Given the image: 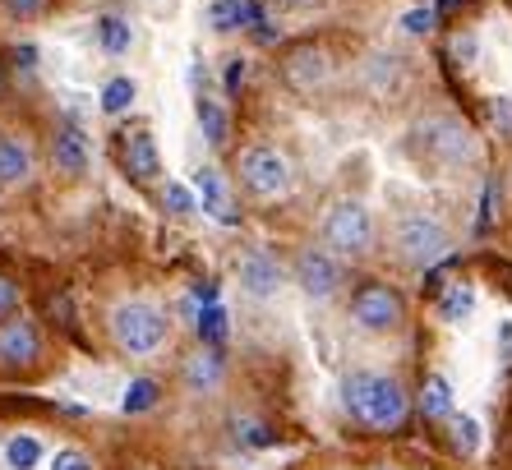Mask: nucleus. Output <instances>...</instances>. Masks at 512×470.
I'll return each instance as SVG.
<instances>
[{"mask_svg": "<svg viewBox=\"0 0 512 470\" xmlns=\"http://www.w3.org/2000/svg\"><path fill=\"white\" fill-rule=\"evenodd\" d=\"M337 392H342V411L374 434H393L411 415V392L402 388V378L379 369H351Z\"/></svg>", "mask_w": 512, "mask_h": 470, "instance_id": "1", "label": "nucleus"}, {"mask_svg": "<svg viewBox=\"0 0 512 470\" xmlns=\"http://www.w3.org/2000/svg\"><path fill=\"white\" fill-rule=\"evenodd\" d=\"M406 157L429 171H462L480 157V139L476 130L466 125L462 116H448V111H434V116H420L402 139Z\"/></svg>", "mask_w": 512, "mask_h": 470, "instance_id": "2", "label": "nucleus"}, {"mask_svg": "<svg viewBox=\"0 0 512 470\" xmlns=\"http://www.w3.org/2000/svg\"><path fill=\"white\" fill-rule=\"evenodd\" d=\"M107 332L130 360H153L171 341V314L148 295H125L107 314Z\"/></svg>", "mask_w": 512, "mask_h": 470, "instance_id": "3", "label": "nucleus"}, {"mask_svg": "<svg viewBox=\"0 0 512 470\" xmlns=\"http://www.w3.org/2000/svg\"><path fill=\"white\" fill-rule=\"evenodd\" d=\"M319 245L333 249L342 263H360L379 249V222L370 203L360 199H333L319 212Z\"/></svg>", "mask_w": 512, "mask_h": 470, "instance_id": "4", "label": "nucleus"}, {"mask_svg": "<svg viewBox=\"0 0 512 470\" xmlns=\"http://www.w3.org/2000/svg\"><path fill=\"white\" fill-rule=\"evenodd\" d=\"M388 249H393V259L411 272H429L434 263H443L453 254V231L425 208H406L402 217L393 222L388 231Z\"/></svg>", "mask_w": 512, "mask_h": 470, "instance_id": "5", "label": "nucleus"}, {"mask_svg": "<svg viewBox=\"0 0 512 470\" xmlns=\"http://www.w3.org/2000/svg\"><path fill=\"white\" fill-rule=\"evenodd\" d=\"M346 323L365 337H393L406 328V300L393 282L383 277H360L346 291Z\"/></svg>", "mask_w": 512, "mask_h": 470, "instance_id": "6", "label": "nucleus"}, {"mask_svg": "<svg viewBox=\"0 0 512 470\" xmlns=\"http://www.w3.org/2000/svg\"><path fill=\"white\" fill-rule=\"evenodd\" d=\"M236 180L240 189L259 203H277L296 185V166L277 143H245L236 153Z\"/></svg>", "mask_w": 512, "mask_h": 470, "instance_id": "7", "label": "nucleus"}, {"mask_svg": "<svg viewBox=\"0 0 512 470\" xmlns=\"http://www.w3.org/2000/svg\"><path fill=\"white\" fill-rule=\"evenodd\" d=\"M286 268H291V286L310 305H328V300H337L346 291V263L323 245H300L296 259L286 263Z\"/></svg>", "mask_w": 512, "mask_h": 470, "instance_id": "8", "label": "nucleus"}, {"mask_svg": "<svg viewBox=\"0 0 512 470\" xmlns=\"http://www.w3.org/2000/svg\"><path fill=\"white\" fill-rule=\"evenodd\" d=\"M236 286L250 295V300H277V295L291 286V268L277 259L273 249L254 245L236 259Z\"/></svg>", "mask_w": 512, "mask_h": 470, "instance_id": "9", "label": "nucleus"}, {"mask_svg": "<svg viewBox=\"0 0 512 470\" xmlns=\"http://www.w3.org/2000/svg\"><path fill=\"white\" fill-rule=\"evenodd\" d=\"M333 74H337V65L328 56V47H319V42H300V47H291L282 56V79L296 93H319V88L333 83Z\"/></svg>", "mask_w": 512, "mask_h": 470, "instance_id": "10", "label": "nucleus"}, {"mask_svg": "<svg viewBox=\"0 0 512 470\" xmlns=\"http://www.w3.org/2000/svg\"><path fill=\"white\" fill-rule=\"evenodd\" d=\"M42 360V328L33 318H0V374H24Z\"/></svg>", "mask_w": 512, "mask_h": 470, "instance_id": "11", "label": "nucleus"}, {"mask_svg": "<svg viewBox=\"0 0 512 470\" xmlns=\"http://www.w3.org/2000/svg\"><path fill=\"white\" fill-rule=\"evenodd\" d=\"M47 157H51V171H56V176H65V180L88 176V166H93V143H88L84 125H79V120H65V125L47 139Z\"/></svg>", "mask_w": 512, "mask_h": 470, "instance_id": "12", "label": "nucleus"}, {"mask_svg": "<svg viewBox=\"0 0 512 470\" xmlns=\"http://www.w3.org/2000/svg\"><path fill=\"white\" fill-rule=\"evenodd\" d=\"M120 166L134 185H153L162 176V153H157V139L148 125H134L130 134H120Z\"/></svg>", "mask_w": 512, "mask_h": 470, "instance_id": "13", "label": "nucleus"}, {"mask_svg": "<svg viewBox=\"0 0 512 470\" xmlns=\"http://www.w3.org/2000/svg\"><path fill=\"white\" fill-rule=\"evenodd\" d=\"M33 180V148L24 134L0 130V194H14Z\"/></svg>", "mask_w": 512, "mask_h": 470, "instance_id": "14", "label": "nucleus"}, {"mask_svg": "<svg viewBox=\"0 0 512 470\" xmlns=\"http://www.w3.org/2000/svg\"><path fill=\"white\" fill-rule=\"evenodd\" d=\"M222 378H227V355H222V346H203V351H194L190 360H185V388H190L194 397H213V392L222 388Z\"/></svg>", "mask_w": 512, "mask_h": 470, "instance_id": "15", "label": "nucleus"}, {"mask_svg": "<svg viewBox=\"0 0 512 470\" xmlns=\"http://www.w3.org/2000/svg\"><path fill=\"white\" fill-rule=\"evenodd\" d=\"M420 415H425L429 424H448L457 415V401H453V383L443 374H429L425 383H420V397H416Z\"/></svg>", "mask_w": 512, "mask_h": 470, "instance_id": "16", "label": "nucleus"}, {"mask_svg": "<svg viewBox=\"0 0 512 470\" xmlns=\"http://www.w3.org/2000/svg\"><path fill=\"white\" fill-rule=\"evenodd\" d=\"M97 51L102 56H111V60H120V56H130L134 51V24L125 19V14H102L97 19Z\"/></svg>", "mask_w": 512, "mask_h": 470, "instance_id": "17", "label": "nucleus"}, {"mask_svg": "<svg viewBox=\"0 0 512 470\" xmlns=\"http://www.w3.org/2000/svg\"><path fill=\"white\" fill-rule=\"evenodd\" d=\"M134 102H139V83L130 79V74H111L102 88H97V111L102 116H130L134 111Z\"/></svg>", "mask_w": 512, "mask_h": 470, "instance_id": "18", "label": "nucleus"}, {"mask_svg": "<svg viewBox=\"0 0 512 470\" xmlns=\"http://www.w3.org/2000/svg\"><path fill=\"white\" fill-rule=\"evenodd\" d=\"M199 199H203V212L213 217V222H236V208H231V194H227V180H222V171H213V166H203L199 171Z\"/></svg>", "mask_w": 512, "mask_h": 470, "instance_id": "19", "label": "nucleus"}, {"mask_svg": "<svg viewBox=\"0 0 512 470\" xmlns=\"http://www.w3.org/2000/svg\"><path fill=\"white\" fill-rule=\"evenodd\" d=\"M194 116H199V130H203V143H208V148H222V143L231 139V116L217 97H208V93L194 97Z\"/></svg>", "mask_w": 512, "mask_h": 470, "instance_id": "20", "label": "nucleus"}, {"mask_svg": "<svg viewBox=\"0 0 512 470\" xmlns=\"http://www.w3.org/2000/svg\"><path fill=\"white\" fill-rule=\"evenodd\" d=\"M0 457H5L10 470H37L42 461H47V443H42L37 434H10L5 447H0Z\"/></svg>", "mask_w": 512, "mask_h": 470, "instance_id": "21", "label": "nucleus"}, {"mask_svg": "<svg viewBox=\"0 0 512 470\" xmlns=\"http://www.w3.org/2000/svg\"><path fill=\"white\" fill-rule=\"evenodd\" d=\"M471 309H476V291H471V282L443 286V295H439V318L443 323H462V318H471Z\"/></svg>", "mask_w": 512, "mask_h": 470, "instance_id": "22", "label": "nucleus"}, {"mask_svg": "<svg viewBox=\"0 0 512 470\" xmlns=\"http://www.w3.org/2000/svg\"><path fill=\"white\" fill-rule=\"evenodd\" d=\"M448 443H453L457 457H476L480 443H485L476 415H453V420H448Z\"/></svg>", "mask_w": 512, "mask_h": 470, "instance_id": "23", "label": "nucleus"}, {"mask_svg": "<svg viewBox=\"0 0 512 470\" xmlns=\"http://www.w3.org/2000/svg\"><path fill=\"white\" fill-rule=\"evenodd\" d=\"M227 337H231V314H227V305H203L199 309V341L203 346H227Z\"/></svg>", "mask_w": 512, "mask_h": 470, "instance_id": "24", "label": "nucleus"}, {"mask_svg": "<svg viewBox=\"0 0 512 470\" xmlns=\"http://www.w3.org/2000/svg\"><path fill=\"white\" fill-rule=\"evenodd\" d=\"M157 401H162V383H157V378H134L130 388H125L120 411H125V415H143V411H157Z\"/></svg>", "mask_w": 512, "mask_h": 470, "instance_id": "25", "label": "nucleus"}, {"mask_svg": "<svg viewBox=\"0 0 512 470\" xmlns=\"http://www.w3.org/2000/svg\"><path fill=\"white\" fill-rule=\"evenodd\" d=\"M162 208H167V217L185 222V217L199 212V194H194L185 180H167V185H162Z\"/></svg>", "mask_w": 512, "mask_h": 470, "instance_id": "26", "label": "nucleus"}, {"mask_svg": "<svg viewBox=\"0 0 512 470\" xmlns=\"http://www.w3.org/2000/svg\"><path fill=\"white\" fill-rule=\"evenodd\" d=\"M236 443L240 447H273L277 438L263 420H236Z\"/></svg>", "mask_w": 512, "mask_h": 470, "instance_id": "27", "label": "nucleus"}, {"mask_svg": "<svg viewBox=\"0 0 512 470\" xmlns=\"http://www.w3.org/2000/svg\"><path fill=\"white\" fill-rule=\"evenodd\" d=\"M434 24H439V14L429 10V5L402 14V33H411V37H429V33H434Z\"/></svg>", "mask_w": 512, "mask_h": 470, "instance_id": "28", "label": "nucleus"}, {"mask_svg": "<svg viewBox=\"0 0 512 470\" xmlns=\"http://www.w3.org/2000/svg\"><path fill=\"white\" fill-rule=\"evenodd\" d=\"M489 125H494L499 139H512V93H503V97L489 102Z\"/></svg>", "mask_w": 512, "mask_h": 470, "instance_id": "29", "label": "nucleus"}, {"mask_svg": "<svg viewBox=\"0 0 512 470\" xmlns=\"http://www.w3.org/2000/svg\"><path fill=\"white\" fill-rule=\"evenodd\" d=\"M19 305H24L19 282H14L10 272H0V318H14V314H19Z\"/></svg>", "mask_w": 512, "mask_h": 470, "instance_id": "30", "label": "nucleus"}, {"mask_svg": "<svg viewBox=\"0 0 512 470\" xmlns=\"http://www.w3.org/2000/svg\"><path fill=\"white\" fill-rule=\"evenodd\" d=\"M0 10L10 14V19H19V24H28V19L47 14V0H0Z\"/></svg>", "mask_w": 512, "mask_h": 470, "instance_id": "31", "label": "nucleus"}, {"mask_svg": "<svg viewBox=\"0 0 512 470\" xmlns=\"http://www.w3.org/2000/svg\"><path fill=\"white\" fill-rule=\"evenodd\" d=\"M51 470H97V466L84 447H60L56 457H51Z\"/></svg>", "mask_w": 512, "mask_h": 470, "instance_id": "32", "label": "nucleus"}, {"mask_svg": "<svg viewBox=\"0 0 512 470\" xmlns=\"http://www.w3.org/2000/svg\"><path fill=\"white\" fill-rule=\"evenodd\" d=\"M14 60H19V70H33V65H37V47H33V42H19V47H14Z\"/></svg>", "mask_w": 512, "mask_h": 470, "instance_id": "33", "label": "nucleus"}, {"mask_svg": "<svg viewBox=\"0 0 512 470\" xmlns=\"http://www.w3.org/2000/svg\"><path fill=\"white\" fill-rule=\"evenodd\" d=\"M277 10H310V5H319V0H273Z\"/></svg>", "mask_w": 512, "mask_h": 470, "instance_id": "34", "label": "nucleus"}, {"mask_svg": "<svg viewBox=\"0 0 512 470\" xmlns=\"http://www.w3.org/2000/svg\"><path fill=\"white\" fill-rule=\"evenodd\" d=\"M379 470H393V466H379Z\"/></svg>", "mask_w": 512, "mask_h": 470, "instance_id": "35", "label": "nucleus"}]
</instances>
